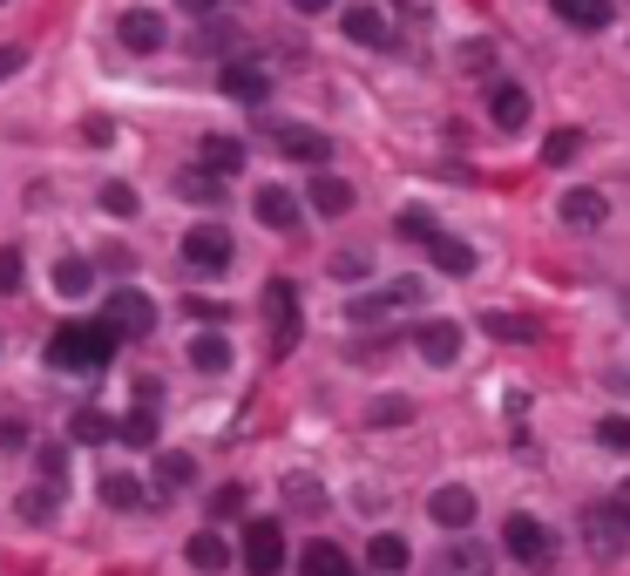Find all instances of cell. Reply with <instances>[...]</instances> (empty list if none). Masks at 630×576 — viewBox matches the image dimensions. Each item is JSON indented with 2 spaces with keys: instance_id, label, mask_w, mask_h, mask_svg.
I'll list each match as a JSON object with an SVG mask.
<instances>
[{
  "instance_id": "1f68e13d",
  "label": "cell",
  "mask_w": 630,
  "mask_h": 576,
  "mask_svg": "<svg viewBox=\"0 0 630 576\" xmlns=\"http://www.w3.org/2000/svg\"><path fill=\"white\" fill-rule=\"evenodd\" d=\"M393 230H401V238H414V245H427V238H441V224H435V211H420V204H407L401 217H393Z\"/></svg>"
},
{
  "instance_id": "4316f807",
  "label": "cell",
  "mask_w": 630,
  "mask_h": 576,
  "mask_svg": "<svg viewBox=\"0 0 630 576\" xmlns=\"http://www.w3.org/2000/svg\"><path fill=\"white\" fill-rule=\"evenodd\" d=\"M102 502H109L115 516H130V509H143V475H130V468H115V475H102Z\"/></svg>"
},
{
  "instance_id": "ba28073f",
  "label": "cell",
  "mask_w": 630,
  "mask_h": 576,
  "mask_svg": "<svg viewBox=\"0 0 630 576\" xmlns=\"http://www.w3.org/2000/svg\"><path fill=\"white\" fill-rule=\"evenodd\" d=\"M115 34H123V48H130V55H156V48L170 42V27H164V14H156V8H130Z\"/></svg>"
},
{
  "instance_id": "ffe728a7",
  "label": "cell",
  "mask_w": 630,
  "mask_h": 576,
  "mask_svg": "<svg viewBox=\"0 0 630 576\" xmlns=\"http://www.w3.org/2000/svg\"><path fill=\"white\" fill-rule=\"evenodd\" d=\"M549 8H556V21L576 27V34H604L610 27V0H549Z\"/></svg>"
},
{
  "instance_id": "9c48e42d",
  "label": "cell",
  "mask_w": 630,
  "mask_h": 576,
  "mask_svg": "<svg viewBox=\"0 0 630 576\" xmlns=\"http://www.w3.org/2000/svg\"><path fill=\"white\" fill-rule=\"evenodd\" d=\"M420 292H427L420 279H393L386 292H367V298H352V305H346V319H360V326H367V319H380V313H393V305H414Z\"/></svg>"
},
{
  "instance_id": "2e32d148",
  "label": "cell",
  "mask_w": 630,
  "mask_h": 576,
  "mask_svg": "<svg viewBox=\"0 0 630 576\" xmlns=\"http://www.w3.org/2000/svg\"><path fill=\"white\" fill-rule=\"evenodd\" d=\"M346 42H360V48H393V27H386V14L380 8H367V0H360V8H346Z\"/></svg>"
},
{
  "instance_id": "d4e9b609",
  "label": "cell",
  "mask_w": 630,
  "mask_h": 576,
  "mask_svg": "<svg viewBox=\"0 0 630 576\" xmlns=\"http://www.w3.org/2000/svg\"><path fill=\"white\" fill-rule=\"evenodd\" d=\"M312 211H319V217H346L352 211V183L346 177H312Z\"/></svg>"
},
{
  "instance_id": "f907efd6",
  "label": "cell",
  "mask_w": 630,
  "mask_h": 576,
  "mask_svg": "<svg viewBox=\"0 0 630 576\" xmlns=\"http://www.w3.org/2000/svg\"><path fill=\"white\" fill-rule=\"evenodd\" d=\"M0 8H8V0H0Z\"/></svg>"
},
{
  "instance_id": "4dcf8cb0",
  "label": "cell",
  "mask_w": 630,
  "mask_h": 576,
  "mask_svg": "<svg viewBox=\"0 0 630 576\" xmlns=\"http://www.w3.org/2000/svg\"><path fill=\"white\" fill-rule=\"evenodd\" d=\"M68 434L82 441V448H95V441H109L115 428H109V414H102V407H75V420H68Z\"/></svg>"
},
{
  "instance_id": "ac0fdd59",
  "label": "cell",
  "mask_w": 630,
  "mask_h": 576,
  "mask_svg": "<svg viewBox=\"0 0 630 576\" xmlns=\"http://www.w3.org/2000/svg\"><path fill=\"white\" fill-rule=\"evenodd\" d=\"M245 157H251V149H245L238 136H204V143H196V163H204L211 177H238Z\"/></svg>"
},
{
  "instance_id": "3957f363",
  "label": "cell",
  "mask_w": 630,
  "mask_h": 576,
  "mask_svg": "<svg viewBox=\"0 0 630 576\" xmlns=\"http://www.w3.org/2000/svg\"><path fill=\"white\" fill-rule=\"evenodd\" d=\"M265 326H271V353H292L305 313H299V285L292 279H265Z\"/></svg>"
},
{
  "instance_id": "d6a6232c",
  "label": "cell",
  "mask_w": 630,
  "mask_h": 576,
  "mask_svg": "<svg viewBox=\"0 0 630 576\" xmlns=\"http://www.w3.org/2000/svg\"><path fill=\"white\" fill-rule=\"evenodd\" d=\"M89 279H95V272H89V258H61V264H55V292H61V298H82V292H89Z\"/></svg>"
},
{
  "instance_id": "8d00e7d4",
  "label": "cell",
  "mask_w": 630,
  "mask_h": 576,
  "mask_svg": "<svg viewBox=\"0 0 630 576\" xmlns=\"http://www.w3.org/2000/svg\"><path fill=\"white\" fill-rule=\"evenodd\" d=\"M102 211L109 217H136V190L130 183H102Z\"/></svg>"
},
{
  "instance_id": "83f0119b",
  "label": "cell",
  "mask_w": 630,
  "mask_h": 576,
  "mask_svg": "<svg viewBox=\"0 0 630 576\" xmlns=\"http://www.w3.org/2000/svg\"><path fill=\"white\" fill-rule=\"evenodd\" d=\"M427 251H435V264L448 279H468L475 272V245H461V238H427Z\"/></svg>"
},
{
  "instance_id": "d6986e66",
  "label": "cell",
  "mask_w": 630,
  "mask_h": 576,
  "mask_svg": "<svg viewBox=\"0 0 630 576\" xmlns=\"http://www.w3.org/2000/svg\"><path fill=\"white\" fill-rule=\"evenodd\" d=\"M299 576H360V563H352L339 543H305L299 550Z\"/></svg>"
},
{
  "instance_id": "f6af8a7d",
  "label": "cell",
  "mask_w": 630,
  "mask_h": 576,
  "mask_svg": "<svg viewBox=\"0 0 630 576\" xmlns=\"http://www.w3.org/2000/svg\"><path fill=\"white\" fill-rule=\"evenodd\" d=\"M21 61H27V48H0V82H8V75H21Z\"/></svg>"
},
{
  "instance_id": "f1b7e54d",
  "label": "cell",
  "mask_w": 630,
  "mask_h": 576,
  "mask_svg": "<svg viewBox=\"0 0 630 576\" xmlns=\"http://www.w3.org/2000/svg\"><path fill=\"white\" fill-rule=\"evenodd\" d=\"M177 197H190V204H224V177H211L204 163H196V170L177 177Z\"/></svg>"
},
{
  "instance_id": "bcb514c9",
  "label": "cell",
  "mask_w": 630,
  "mask_h": 576,
  "mask_svg": "<svg viewBox=\"0 0 630 576\" xmlns=\"http://www.w3.org/2000/svg\"><path fill=\"white\" fill-rule=\"evenodd\" d=\"M177 8H183L190 21H204V14H217V8H224V0H177Z\"/></svg>"
},
{
  "instance_id": "ee69618b",
  "label": "cell",
  "mask_w": 630,
  "mask_h": 576,
  "mask_svg": "<svg viewBox=\"0 0 630 576\" xmlns=\"http://www.w3.org/2000/svg\"><path fill=\"white\" fill-rule=\"evenodd\" d=\"M82 136H89V143H95V149H102V143H109V136H115V123H109V115H89V123H82Z\"/></svg>"
},
{
  "instance_id": "ab89813d",
  "label": "cell",
  "mask_w": 630,
  "mask_h": 576,
  "mask_svg": "<svg viewBox=\"0 0 630 576\" xmlns=\"http://www.w3.org/2000/svg\"><path fill=\"white\" fill-rule=\"evenodd\" d=\"M21 516H27V522H48V516H55V488H34V495H21Z\"/></svg>"
},
{
  "instance_id": "8fae6325",
  "label": "cell",
  "mask_w": 630,
  "mask_h": 576,
  "mask_svg": "<svg viewBox=\"0 0 630 576\" xmlns=\"http://www.w3.org/2000/svg\"><path fill=\"white\" fill-rule=\"evenodd\" d=\"M414 346H420L427 366H454V360H461V326H454V319H427V326L414 332Z\"/></svg>"
},
{
  "instance_id": "5b68a950",
  "label": "cell",
  "mask_w": 630,
  "mask_h": 576,
  "mask_svg": "<svg viewBox=\"0 0 630 576\" xmlns=\"http://www.w3.org/2000/svg\"><path fill=\"white\" fill-rule=\"evenodd\" d=\"M102 326H109L115 339H149V326H156V305H149V292H136V285L109 292V305H102Z\"/></svg>"
},
{
  "instance_id": "7bdbcfd3",
  "label": "cell",
  "mask_w": 630,
  "mask_h": 576,
  "mask_svg": "<svg viewBox=\"0 0 630 576\" xmlns=\"http://www.w3.org/2000/svg\"><path fill=\"white\" fill-rule=\"evenodd\" d=\"M373 420H380V428H393V420H414V407H407V400H380Z\"/></svg>"
},
{
  "instance_id": "4fadbf2b",
  "label": "cell",
  "mask_w": 630,
  "mask_h": 576,
  "mask_svg": "<svg viewBox=\"0 0 630 576\" xmlns=\"http://www.w3.org/2000/svg\"><path fill=\"white\" fill-rule=\"evenodd\" d=\"M279 149H285L292 163H312V170H319V163L333 157V136H326V129H305V123H285V129H279Z\"/></svg>"
},
{
  "instance_id": "f546056e",
  "label": "cell",
  "mask_w": 630,
  "mask_h": 576,
  "mask_svg": "<svg viewBox=\"0 0 630 576\" xmlns=\"http://www.w3.org/2000/svg\"><path fill=\"white\" fill-rule=\"evenodd\" d=\"M482 332H488V339H516V346H536V319H516V313H482Z\"/></svg>"
},
{
  "instance_id": "cb8c5ba5",
  "label": "cell",
  "mask_w": 630,
  "mask_h": 576,
  "mask_svg": "<svg viewBox=\"0 0 630 576\" xmlns=\"http://www.w3.org/2000/svg\"><path fill=\"white\" fill-rule=\"evenodd\" d=\"M190 366L211 373V380L230 373V339H224V332H196V339H190Z\"/></svg>"
},
{
  "instance_id": "7dc6e473",
  "label": "cell",
  "mask_w": 630,
  "mask_h": 576,
  "mask_svg": "<svg viewBox=\"0 0 630 576\" xmlns=\"http://www.w3.org/2000/svg\"><path fill=\"white\" fill-rule=\"evenodd\" d=\"M0 448H27V428H21V420H8V428H0Z\"/></svg>"
},
{
  "instance_id": "6da1fadb",
  "label": "cell",
  "mask_w": 630,
  "mask_h": 576,
  "mask_svg": "<svg viewBox=\"0 0 630 576\" xmlns=\"http://www.w3.org/2000/svg\"><path fill=\"white\" fill-rule=\"evenodd\" d=\"M115 339L102 319H68V326H55L48 332V366L55 373H102L109 360H115Z\"/></svg>"
},
{
  "instance_id": "d590c367",
  "label": "cell",
  "mask_w": 630,
  "mask_h": 576,
  "mask_svg": "<svg viewBox=\"0 0 630 576\" xmlns=\"http://www.w3.org/2000/svg\"><path fill=\"white\" fill-rule=\"evenodd\" d=\"M597 441H604L610 454H630V420H623V414H604V420H597Z\"/></svg>"
},
{
  "instance_id": "7c38bea8",
  "label": "cell",
  "mask_w": 630,
  "mask_h": 576,
  "mask_svg": "<svg viewBox=\"0 0 630 576\" xmlns=\"http://www.w3.org/2000/svg\"><path fill=\"white\" fill-rule=\"evenodd\" d=\"M238 48H245V27L224 21V14H204V27L190 34V55H230L238 61Z\"/></svg>"
},
{
  "instance_id": "e0dca14e",
  "label": "cell",
  "mask_w": 630,
  "mask_h": 576,
  "mask_svg": "<svg viewBox=\"0 0 630 576\" xmlns=\"http://www.w3.org/2000/svg\"><path fill=\"white\" fill-rule=\"evenodd\" d=\"M488 115H495V129H529V89L522 82H495L488 89Z\"/></svg>"
},
{
  "instance_id": "836d02e7",
  "label": "cell",
  "mask_w": 630,
  "mask_h": 576,
  "mask_svg": "<svg viewBox=\"0 0 630 576\" xmlns=\"http://www.w3.org/2000/svg\"><path fill=\"white\" fill-rule=\"evenodd\" d=\"M156 482H164V488H190L196 482V461L190 454H156Z\"/></svg>"
},
{
  "instance_id": "30bf717a",
  "label": "cell",
  "mask_w": 630,
  "mask_h": 576,
  "mask_svg": "<svg viewBox=\"0 0 630 576\" xmlns=\"http://www.w3.org/2000/svg\"><path fill=\"white\" fill-rule=\"evenodd\" d=\"M230 102H245V109H258L265 95H271V75L258 68V61H224V82H217Z\"/></svg>"
},
{
  "instance_id": "b9f144b4",
  "label": "cell",
  "mask_w": 630,
  "mask_h": 576,
  "mask_svg": "<svg viewBox=\"0 0 630 576\" xmlns=\"http://www.w3.org/2000/svg\"><path fill=\"white\" fill-rule=\"evenodd\" d=\"M333 279H367V251H339L333 258Z\"/></svg>"
},
{
  "instance_id": "f35d334b",
  "label": "cell",
  "mask_w": 630,
  "mask_h": 576,
  "mask_svg": "<svg viewBox=\"0 0 630 576\" xmlns=\"http://www.w3.org/2000/svg\"><path fill=\"white\" fill-rule=\"evenodd\" d=\"M21 279H27V258L8 245V251H0V292H21Z\"/></svg>"
},
{
  "instance_id": "277c9868",
  "label": "cell",
  "mask_w": 630,
  "mask_h": 576,
  "mask_svg": "<svg viewBox=\"0 0 630 576\" xmlns=\"http://www.w3.org/2000/svg\"><path fill=\"white\" fill-rule=\"evenodd\" d=\"M177 251H183V264H190V272H204V279H217L224 264L238 258V238H230L224 224H190Z\"/></svg>"
},
{
  "instance_id": "74e56055",
  "label": "cell",
  "mask_w": 630,
  "mask_h": 576,
  "mask_svg": "<svg viewBox=\"0 0 630 576\" xmlns=\"http://www.w3.org/2000/svg\"><path fill=\"white\" fill-rule=\"evenodd\" d=\"M34 461H42V482H48V488L61 495V482H68V454H61V448H42Z\"/></svg>"
},
{
  "instance_id": "7402d4cb",
  "label": "cell",
  "mask_w": 630,
  "mask_h": 576,
  "mask_svg": "<svg viewBox=\"0 0 630 576\" xmlns=\"http://www.w3.org/2000/svg\"><path fill=\"white\" fill-rule=\"evenodd\" d=\"M115 441H123V448H156V400H136L123 420H115Z\"/></svg>"
},
{
  "instance_id": "7a4b0ae2",
  "label": "cell",
  "mask_w": 630,
  "mask_h": 576,
  "mask_svg": "<svg viewBox=\"0 0 630 576\" xmlns=\"http://www.w3.org/2000/svg\"><path fill=\"white\" fill-rule=\"evenodd\" d=\"M583 550L597 556V563H617L630 550V516L617 502H589L583 509Z\"/></svg>"
},
{
  "instance_id": "c3c4849f",
  "label": "cell",
  "mask_w": 630,
  "mask_h": 576,
  "mask_svg": "<svg viewBox=\"0 0 630 576\" xmlns=\"http://www.w3.org/2000/svg\"><path fill=\"white\" fill-rule=\"evenodd\" d=\"M292 14H333V0H292Z\"/></svg>"
},
{
  "instance_id": "60d3db41",
  "label": "cell",
  "mask_w": 630,
  "mask_h": 576,
  "mask_svg": "<svg viewBox=\"0 0 630 576\" xmlns=\"http://www.w3.org/2000/svg\"><path fill=\"white\" fill-rule=\"evenodd\" d=\"M238 509H245V488H238V482H230V488H217V495H211V516H217V522H230V516H238Z\"/></svg>"
},
{
  "instance_id": "52a82bcc",
  "label": "cell",
  "mask_w": 630,
  "mask_h": 576,
  "mask_svg": "<svg viewBox=\"0 0 630 576\" xmlns=\"http://www.w3.org/2000/svg\"><path fill=\"white\" fill-rule=\"evenodd\" d=\"M502 543H508V556H516V563H549V556H556V535H549L536 516H508Z\"/></svg>"
},
{
  "instance_id": "603a6c76",
  "label": "cell",
  "mask_w": 630,
  "mask_h": 576,
  "mask_svg": "<svg viewBox=\"0 0 630 576\" xmlns=\"http://www.w3.org/2000/svg\"><path fill=\"white\" fill-rule=\"evenodd\" d=\"M190 569H204V576H217V569H230V563H238V556H230V543H224V535L217 529H204V535H190Z\"/></svg>"
},
{
  "instance_id": "e575fe53",
  "label": "cell",
  "mask_w": 630,
  "mask_h": 576,
  "mask_svg": "<svg viewBox=\"0 0 630 576\" xmlns=\"http://www.w3.org/2000/svg\"><path fill=\"white\" fill-rule=\"evenodd\" d=\"M576 149H583V129H556V136L542 143V163H556V170H563V163L576 157Z\"/></svg>"
},
{
  "instance_id": "9a60e30c",
  "label": "cell",
  "mask_w": 630,
  "mask_h": 576,
  "mask_svg": "<svg viewBox=\"0 0 630 576\" xmlns=\"http://www.w3.org/2000/svg\"><path fill=\"white\" fill-rule=\"evenodd\" d=\"M427 516H435L441 529H468V522H475V495H468L461 482H448V488L427 495Z\"/></svg>"
},
{
  "instance_id": "8992f818",
  "label": "cell",
  "mask_w": 630,
  "mask_h": 576,
  "mask_svg": "<svg viewBox=\"0 0 630 576\" xmlns=\"http://www.w3.org/2000/svg\"><path fill=\"white\" fill-rule=\"evenodd\" d=\"M245 569H251V576H279V569H285V529L271 522V516L245 522Z\"/></svg>"
},
{
  "instance_id": "44dd1931",
  "label": "cell",
  "mask_w": 630,
  "mask_h": 576,
  "mask_svg": "<svg viewBox=\"0 0 630 576\" xmlns=\"http://www.w3.org/2000/svg\"><path fill=\"white\" fill-rule=\"evenodd\" d=\"M610 217V204H604V190H563V224H576V230H597Z\"/></svg>"
},
{
  "instance_id": "5bb4252c",
  "label": "cell",
  "mask_w": 630,
  "mask_h": 576,
  "mask_svg": "<svg viewBox=\"0 0 630 576\" xmlns=\"http://www.w3.org/2000/svg\"><path fill=\"white\" fill-rule=\"evenodd\" d=\"M251 211H258V224H265V230H299V217H305V211H299V197H292L285 183H265Z\"/></svg>"
},
{
  "instance_id": "681fc988",
  "label": "cell",
  "mask_w": 630,
  "mask_h": 576,
  "mask_svg": "<svg viewBox=\"0 0 630 576\" xmlns=\"http://www.w3.org/2000/svg\"><path fill=\"white\" fill-rule=\"evenodd\" d=\"M610 502H617V509L630 516V482H617V495H610Z\"/></svg>"
},
{
  "instance_id": "484cf974",
  "label": "cell",
  "mask_w": 630,
  "mask_h": 576,
  "mask_svg": "<svg viewBox=\"0 0 630 576\" xmlns=\"http://www.w3.org/2000/svg\"><path fill=\"white\" fill-rule=\"evenodd\" d=\"M367 563H373L380 576H401V569L414 563V550H407V535H393V529H386V535H373V543H367Z\"/></svg>"
}]
</instances>
